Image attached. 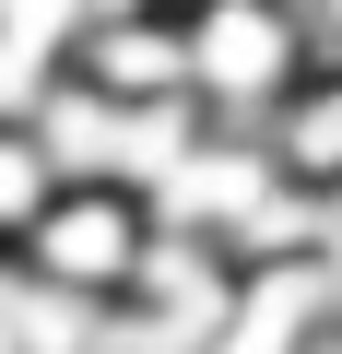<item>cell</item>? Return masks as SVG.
Wrapping results in <instances>:
<instances>
[{
  "instance_id": "2",
  "label": "cell",
  "mask_w": 342,
  "mask_h": 354,
  "mask_svg": "<svg viewBox=\"0 0 342 354\" xmlns=\"http://www.w3.org/2000/svg\"><path fill=\"white\" fill-rule=\"evenodd\" d=\"M142 248H153V201H142V189H95V177H71V189L36 213V236L12 248V272L48 283V295H95V307H118L130 272H142Z\"/></svg>"
},
{
  "instance_id": "1",
  "label": "cell",
  "mask_w": 342,
  "mask_h": 354,
  "mask_svg": "<svg viewBox=\"0 0 342 354\" xmlns=\"http://www.w3.org/2000/svg\"><path fill=\"white\" fill-rule=\"evenodd\" d=\"M178 12H189V118L272 142V118L319 71L307 12H283V0H178Z\"/></svg>"
},
{
  "instance_id": "4",
  "label": "cell",
  "mask_w": 342,
  "mask_h": 354,
  "mask_svg": "<svg viewBox=\"0 0 342 354\" xmlns=\"http://www.w3.org/2000/svg\"><path fill=\"white\" fill-rule=\"evenodd\" d=\"M59 189H71V177L48 165V142H36L24 118H0V260H12V248L36 236V213H48Z\"/></svg>"
},
{
  "instance_id": "3",
  "label": "cell",
  "mask_w": 342,
  "mask_h": 354,
  "mask_svg": "<svg viewBox=\"0 0 342 354\" xmlns=\"http://www.w3.org/2000/svg\"><path fill=\"white\" fill-rule=\"evenodd\" d=\"M71 71L118 106H189V12L178 0H130V12H95L71 36Z\"/></svg>"
},
{
  "instance_id": "5",
  "label": "cell",
  "mask_w": 342,
  "mask_h": 354,
  "mask_svg": "<svg viewBox=\"0 0 342 354\" xmlns=\"http://www.w3.org/2000/svg\"><path fill=\"white\" fill-rule=\"evenodd\" d=\"M307 36H319V59L342 71V0H319V12H307Z\"/></svg>"
}]
</instances>
